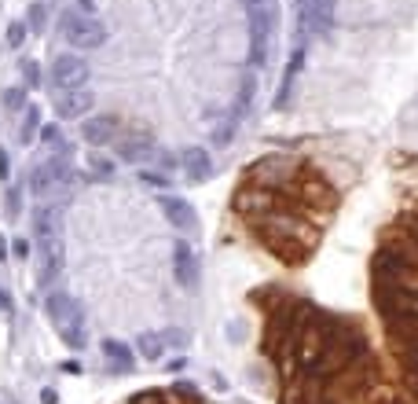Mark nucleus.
<instances>
[{"instance_id":"nucleus-11","label":"nucleus","mask_w":418,"mask_h":404,"mask_svg":"<svg viewBox=\"0 0 418 404\" xmlns=\"http://www.w3.org/2000/svg\"><path fill=\"white\" fill-rule=\"evenodd\" d=\"M114 151H117V159H122V162H147L154 154V143L151 140H122Z\"/></svg>"},{"instance_id":"nucleus-25","label":"nucleus","mask_w":418,"mask_h":404,"mask_svg":"<svg viewBox=\"0 0 418 404\" xmlns=\"http://www.w3.org/2000/svg\"><path fill=\"white\" fill-rule=\"evenodd\" d=\"M140 180H143V184H151V188H165L169 184L162 173H140Z\"/></svg>"},{"instance_id":"nucleus-16","label":"nucleus","mask_w":418,"mask_h":404,"mask_svg":"<svg viewBox=\"0 0 418 404\" xmlns=\"http://www.w3.org/2000/svg\"><path fill=\"white\" fill-rule=\"evenodd\" d=\"M88 169H92L96 177H114V159H107V154H99V151H88Z\"/></svg>"},{"instance_id":"nucleus-27","label":"nucleus","mask_w":418,"mask_h":404,"mask_svg":"<svg viewBox=\"0 0 418 404\" xmlns=\"http://www.w3.org/2000/svg\"><path fill=\"white\" fill-rule=\"evenodd\" d=\"M228 338H231V342H242V338H246V323H231Z\"/></svg>"},{"instance_id":"nucleus-30","label":"nucleus","mask_w":418,"mask_h":404,"mask_svg":"<svg viewBox=\"0 0 418 404\" xmlns=\"http://www.w3.org/2000/svg\"><path fill=\"white\" fill-rule=\"evenodd\" d=\"M0 312H11V294L0 291Z\"/></svg>"},{"instance_id":"nucleus-24","label":"nucleus","mask_w":418,"mask_h":404,"mask_svg":"<svg viewBox=\"0 0 418 404\" xmlns=\"http://www.w3.org/2000/svg\"><path fill=\"white\" fill-rule=\"evenodd\" d=\"M30 30H44V8L41 4L30 8Z\"/></svg>"},{"instance_id":"nucleus-18","label":"nucleus","mask_w":418,"mask_h":404,"mask_svg":"<svg viewBox=\"0 0 418 404\" xmlns=\"http://www.w3.org/2000/svg\"><path fill=\"white\" fill-rule=\"evenodd\" d=\"M4 107L8 111H22L26 107V88H8V92H4Z\"/></svg>"},{"instance_id":"nucleus-28","label":"nucleus","mask_w":418,"mask_h":404,"mask_svg":"<svg viewBox=\"0 0 418 404\" xmlns=\"http://www.w3.org/2000/svg\"><path fill=\"white\" fill-rule=\"evenodd\" d=\"M235 136V122H228V125H220V133H217V143H228Z\"/></svg>"},{"instance_id":"nucleus-23","label":"nucleus","mask_w":418,"mask_h":404,"mask_svg":"<svg viewBox=\"0 0 418 404\" xmlns=\"http://www.w3.org/2000/svg\"><path fill=\"white\" fill-rule=\"evenodd\" d=\"M128 404H165V397H162V394H154V389H147V394H136Z\"/></svg>"},{"instance_id":"nucleus-33","label":"nucleus","mask_w":418,"mask_h":404,"mask_svg":"<svg viewBox=\"0 0 418 404\" xmlns=\"http://www.w3.org/2000/svg\"><path fill=\"white\" fill-rule=\"evenodd\" d=\"M81 8H85V11H92V8H96V0H81Z\"/></svg>"},{"instance_id":"nucleus-3","label":"nucleus","mask_w":418,"mask_h":404,"mask_svg":"<svg viewBox=\"0 0 418 404\" xmlns=\"http://www.w3.org/2000/svg\"><path fill=\"white\" fill-rule=\"evenodd\" d=\"M88 81V63L81 56H56L51 63V88L67 92V88H81Z\"/></svg>"},{"instance_id":"nucleus-26","label":"nucleus","mask_w":418,"mask_h":404,"mask_svg":"<svg viewBox=\"0 0 418 404\" xmlns=\"http://www.w3.org/2000/svg\"><path fill=\"white\" fill-rule=\"evenodd\" d=\"M19 206H22V199H19V191L11 188V191H8V213L15 217V213H19Z\"/></svg>"},{"instance_id":"nucleus-32","label":"nucleus","mask_w":418,"mask_h":404,"mask_svg":"<svg viewBox=\"0 0 418 404\" xmlns=\"http://www.w3.org/2000/svg\"><path fill=\"white\" fill-rule=\"evenodd\" d=\"M8 254H11V250H8V236H0V261H4Z\"/></svg>"},{"instance_id":"nucleus-4","label":"nucleus","mask_w":418,"mask_h":404,"mask_svg":"<svg viewBox=\"0 0 418 404\" xmlns=\"http://www.w3.org/2000/svg\"><path fill=\"white\" fill-rule=\"evenodd\" d=\"M96 107V92H88V88H67V92H59L56 99V114L59 118H88V111Z\"/></svg>"},{"instance_id":"nucleus-9","label":"nucleus","mask_w":418,"mask_h":404,"mask_svg":"<svg viewBox=\"0 0 418 404\" xmlns=\"http://www.w3.org/2000/svg\"><path fill=\"white\" fill-rule=\"evenodd\" d=\"M33 236L41 239V246H48V243L59 239V232H56V210H51V206H37V210H33Z\"/></svg>"},{"instance_id":"nucleus-12","label":"nucleus","mask_w":418,"mask_h":404,"mask_svg":"<svg viewBox=\"0 0 418 404\" xmlns=\"http://www.w3.org/2000/svg\"><path fill=\"white\" fill-rule=\"evenodd\" d=\"M136 349H140V357H143V360H158V357H162V349H165V342H162V334L143 331V334L136 338Z\"/></svg>"},{"instance_id":"nucleus-34","label":"nucleus","mask_w":418,"mask_h":404,"mask_svg":"<svg viewBox=\"0 0 418 404\" xmlns=\"http://www.w3.org/2000/svg\"><path fill=\"white\" fill-rule=\"evenodd\" d=\"M253 4H260V0H253Z\"/></svg>"},{"instance_id":"nucleus-20","label":"nucleus","mask_w":418,"mask_h":404,"mask_svg":"<svg viewBox=\"0 0 418 404\" xmlns=\"http://www.w3.org/2000/svg\"><path fill=\"white\" fill-rule=\"evenodd\" d=\"M41 143H44V147H56V143H62L59 125H44V129H41Z\"/></svg>"},{"instance_id":"nucleus-6","label":"nucleus","mask_w":418,"mask_h":404,"mask_svg":"<svg viewBox=\"0 0 418 404\" xmlns=\"http://www.w3.org/2000/svg\"><path fill=\"white\" fill-rule=\"evenodd\" d=\"M184 173H187V184H202V180L213 177V159H209V151L187 147L184 151Z\"/></svg>"},{"instance_id":"nucleus-29","label":"nucleus","mask_w":418,"mask_h":404,"mask_svg":"<svg viewBox=\"0 0 418 404\" xmlns=\"http://www.w3.org/2000/svg\"><path fill=\"white\" fill-rule=\"evenodd\" d=\"M8 173H11V165H8V154L0 151V180H8Z\"/></svg>"},{"instance_id":"nucleus-1","label":"nucleus","mask_w":418,"mask_h":404,"mask_svg":"<svg viewBox=\"0 0 418 404\" xmlns=\"http://www.w3.org/2000/svg\"><path fill=\"white\" fill-rule=\"evenodd\" d=\"M44 309H48V320L56 323V331L62 334V342L70 349H85V312H81V305H77L70 294L56 291V294H48Z\"/></svg>"},{"instance_id":"nucleus-5","label":"nucleus","mask_w":418,"mask_h":404,"mask_svg":"<svg viewBox=\"0 0 418 404\" xmlns=\"http://www.w3.org/2000/svg\"><path fill=\"white\" fill-rule=\"evenodd\" d=\"M114 129H117L114 114H96V118H85L81 122V140L92 143V147H103L107 140H114Z\"/></svg>"},{"instance_id":"nucleus-8","label":"nucleus","mask_w":418,"mask_h":404,"mask_svg":"<svg viewBox=\"0 0 418 404\" xmlns=\"http://www.w3.org/2000/svg\"><path fill=\"white\" fill-rule=\"evenodd\" d=\"M162 210H165V220L173 228H180V232H191L194 225H199V217H194V210H191V202H184V199H162Z\"/></svg>"},{"instance_id":"nucleus-31","label":"nucleus","mask_w":418,"mask_h":404,"mask_svg":"<svg viewBox=\"0 0 418 404\" xmlns=\"http://www.w3.org/2000/svg\"><path fill=\"white\" fill-rule=\"evenodd\" d=\"M59 397H56V389H44V394H41V404H56Z\"/></svg>"},{"instance_id":"nucleus-15","label":"nucleus","mask_w":418,"mask_h":404,"mask_svg":"<svg viewBox=\"0 0 418 404\" xmlns=\"http://www.w3.org/2000/svg\"><path fill=\"white\" fill-rule=\"evenodd\" d=\"M41 129V107H26V118H22V129H19V140L30 143Z\"/></svg>"},{"instance_id":"nucleus-7","label":"nucleus","mask_w":418,"mask_h":404,"mask_svg":"<svg viewBox=\"0 0 418 404\" xmlns=\"http://www.w3.org/2000/svg\"><path fill=\"white\" fill-rule=\"evenodd\" d=\"M173 268H176V280L184 286H194V280H199V265H194V254L187 239H176L173 243Z\"/></svg>"},{"instance_id":"nucleus-10","label":"nucleus","mask_w":418,"mask_h":404,"mask_svg":"<svg viewBox=\"0 0 418 404\" xmlns=\"http://www.w3.org/2000/svg\"><path fill=\"white\" fill-rule=\"evenodd\" d=\"M103 353H107L110 371H117V375L133 371V349H128L125 342H117V338H107V342H103Z\"/></svg>"},{"instance_id":"nucleus-19","label":"nucleus","mask_w":418,"mask_h":404,"mask_svg":"<svg viewBox=\"0 0 418 404\" xmlns=\"http://www.w3.org/2000/svg\"><path fill=\"white\" fill-rule=\"evenodd\" d=\"M22 77H26V85H30V88L41 85V70H37V63L26 59V63H22Z\"/></svg>"},{"instance_id":"nucleus-21","label":"nucleus","mask_w":418,"mask_h":404,"mask_svg":"<svg viewBox=\"0 0 418 404\" xmlns=\"http://www.w3.org/2000/svg\"><path fill=\"white\" fill-rule=\"evenodd\" d=\"M22 37H26V22H11V26H8V45H15V48H19V45H22Z\"/></svg>"},{"instance_id":"nucleus-22","label":"nucleus","mask_w":418,"mask_h":404,"mask_svg":"<svg viewBox=\"0 0 418 404\" xmlns=\"http://www.w3.org/2000/svg\"><path fill=\"white\" fill-rule=\"evenodd\" d=\"M30 254H33V246L26 243V239H15V243H11V257H19V261H26Z\"/></svg>"},{"instance_id":"nucleus-17","label":"nucleus","mask_w":418,"mask_h":404,"mask_svg":"<svg viewBox=\"0 0 418 404\" xmlns=\"http://www.w3.org/2000/svg\"><path fill=\"white\" fill-rule=\"evenodd\" d=\"M48 184H51L48 169H44V165H37V169H33V180H30V191H33V195H44Z\"/></svg>"},{"instance_id":"nucleus-13","label":"nucleus","mask_w":418,"mask_h":404,"mask_svg":"<svg viewBox=\"0 0 418 404\" xmlns=\"http://www.w3.org/2000/svg\"><path fill=\"white\" fill-rule=\"evenodd\" d=\"M59 268H62V243H48L44 246V272H41V280L48 283L51 276H59Z\"/></svg>"},{"instance_id":"nucleus-2","label":"nucleus","mask_w":418,"mask_h":404,"mask_svg":"<svg viewBox=\"0 0 418 404\" xmlns=\"http://www.w3.org/2000/svg\"><path fill=\"white\" fill-rule=\"evenodd\" d=\"M62 33L74 48H99L107 41V26L92 15H62Z\"/></svg>"},{"instance_id":"nucleus-14","label":"nucleus","mask_w":418,"mask_h":404,"mask_svg":"<svg viewBox=\"0 0 418 404\" xmlns=\"http://www.w3.org/2000/svg\"><path fill=\"white\" fill-rule=\"evenodd\" d=\"M44 169H48L51 184H70V177H74V169H70V162H67V154H59V159H51Z\"/></svg>"}]
</instances>
